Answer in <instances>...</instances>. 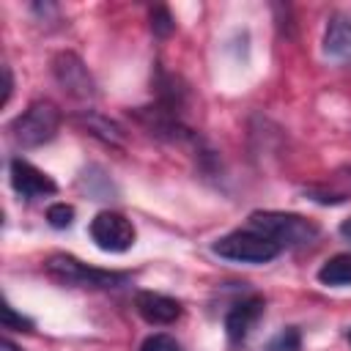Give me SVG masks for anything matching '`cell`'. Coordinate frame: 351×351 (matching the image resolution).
Wrapping results in <instances>:
<instances>
[{
    "mask_svg": "<svg viewBox=\"0 0 351 351\" xmlns=\"http://www.w3.org/2000/svg\"><path fill=\"white\" fill-rule=\"evenodd\" d=\"M250 230L261 233L263 239L282 247H304L318 239V225L302 214L291 211H252Z\"/></svg>",
    "mask_w": 351,
    "mask_h": 351,
    "instance_id": "1",
    "label": "cell"
},
{
    "mask_svg": "<svg viewBox=\"0 0 351 351\" xmlns=\"http://www.w3.org/2000/svg\"><path fill=\"white\" fill-rule=\"evenodd\" d=\"M44 271L69 288H118L129 280L126 271H110V269H96L82 263L80 258L69 255V252H52L44 261Z\"/></svg>",
    "mask_w": 351,
    "mask_h": 351,
    "instance_id": "2",
    "label": "cell"
},
{
    "mask_svg": "<svg viewBox=\"0 0 351 351\" xmlns=\"http://www.w3.org/2000/svg\"><path fill=\"white\" fill-rule=\"evenodd\" d=\"M60 121L63 118H60L58 104H52L49 99H41V101H33L27 110H22L8 123V132L19 148H38L58 134Z\"/></svg>",
    "mask_w": 351,
    "mask_h": 351,
    "instance_id": "3",
    "label": "cell"
},
{
    "mask_svg": "<svg viewBox=\"0 0 351 351\" xmlns=\"http://www.w3.org/2000/svg\"><path fill=\"white\" fill-rule=\"evenodd\" d=\"M211 252L233 263H269L280 255V247L255 230H233L211 244Z\"/></svg>",
    "mask_w": 351,
    "mask_h": 351,
    "instance_id": "4",
    "label": "cell"
},
{
    "mask_svg": "<svg viewBox=\"0 0 351 351\" xmlns=\"http://www.w3.org/2000/svg\"><path fill=\"white\" fill-rule=\"evenodd\" d=\"M52 77L60 85V90L77 101H93L99 93L88 66L82 63V58L77 52H69V49L58 52L52 58Z\"/></svg>",
    "mask_w": 351,
    "mask_h": 351,
    "instance_id": "5",
    "label": "cell"
},
{
    "mask_svg": "<svg viewBox=\"0 0 351 351\" xmlns=\"http://www.w3.org/2000/svg\"><path fill=\"white\" fill-rule=\"evenodd\" d=\"M88 233H90L93 244L104 252H126L137 239V230H134L132 219H126L118 211H99L90 219Z\"/></svg>",
    "mask_w": 351,
    "mask_h": 351,
    "instance_id": "6",
    "label": "cell"
},
{
    "mask_svg": "<svg viewBox=\"0 0 351 351\" xmlns=\"http://www.w3.org/2000/svg\"><path fill=\"white\" fill-rule=\"evenodd\" d=\"M8 176H11V186L14 192L22 197V200H38V197H49L58 192V184L44 173L38 170L36 165L25 162V159H11L8 165Z\"/></svg>",
    "mask_w": 351,
    "mask_h": 351,
    "instance_id": "7",
    "label": "cell"
},
{
    "mask_svg": "<svg viewBox=\"0 0 351 351\" xmlns=\"http://www.w3.org/2000/svg\"><path fill=\"white\" fill-rule=\"evenodd\" d=\"M263 310H266V302H263V296H258V293H255V296H247V299H241V302H236V304L228 310V315H225V335H228L230 346L247 340V335L252 332V326L258 324V318L263 315Z\"/></svg>",
    "mask_w": 351,
    "mask_h": 351,
    "instance_id": "8",
    "label": "cell"
},
{
    "mask_svg": "<svg viewBox=\"0 0 351 351\" xmlns=\"http://www.w3.org/2000/svg\"><path fill=\"white\" fill-rule=\"evenodd\" d=\"M134 310L137 315L151 324V326H167V324H176L181 318V302H176L173 296H165V293H156V291H140L134 296Z\"/></svg>",
    "mask_w": 351,
    "mask_h": 351,
    "instance_id": "9",
    "label": "cell"
},
{
    "mask_svg": "<svg viewBox=\"0 0 351 351\" xmlns=\"http://www.w3.org/2000/svg\"><path fill=\"white\" fill-rule=\"evenodd\" d=\"M71 123H74L77 129H82L85 134L101 140L104 145L123 148V137H126L123 129H121L115 121H110V118H104V115H99V112H93V110H82V112H77V115L71 118Z\"/></svg>",
    "mask_w": 351,
    "mask_h": 351,
    "instance_id": "10",
    "label": "cell"
},
{
    "mask_svg": "<svg viewBox=\"0 0 351 351\" xmlns=\"http://www.w3.org/2000/svg\"><path fill=\"white\" fill-rule=\"evenodd\" d=\"M324 55L335 63H351V19H329L324 33Z\"/></svg>",
    "mask_w": 351,
    "mask_h": 351,
    "instance_id": "11",
    "label": "cell"
},
{
    "mask_svg": "<svg viewBox=\"0 0 351 351\" xmlns=\"http://www.w3.org/2000/svg\"><path fill=\"white\" fill-rule=\"evenodd\" d=\"M318 282H324L329 288L351 285V252H340V255L326 258L318 269Z\"/></svg>",
    "mask_w": 351,
    "mask_h": 351,
    "instance_id": "12",
    "label": "cell"
},
{
    "mask_svg": "<svg viewBox=\"0 0 351 351\" xmlns=\"http://www.w3.org/2000/svg\"><path fill=\"white\" fill-rule=\"evenodd\" d=\"M302 348V335H299V329L296 326H285L282 332H277L271 340H269V346L263 348V351H299Z\"/></svg>",
    "mask_w": 351,
    "mask_h": 351,
    "instance_id": "13",
    "label": "cell"
},
{
    "mask_svg": "<svg viewBox=\"0 0 351 351\" xmlns=\"http://www.w3.org/2000/svg\"><path fill=\"white\" fill-rule=\"evenodd\" d=\"M151 30H154V36H159V38H167V36L176 30V19L170 16V11H167L165 5L151 8Z\"/></svg>",
    "mask_w": 351,
    "mask_h": 351,
    "instance_id": "14",
    "label": "cell"
},
{
    "mask_svg": "<svg viewBox=\"0 0 351 351\" xmlns=\"http://www.w3.org/2000/svg\"><path fill=\"white\" fill-rule=\"evenodd\" d=\"M47 222L52 228H58V230L71 228V222H74V206H69V203H52L47 208Z\"/></svg>",
    "mask_w": 351,
    "mask_h": 351,
    "instance_id": "15",
    "label": "cell"
},
{
    "mask_svg": "<svg viewBox=\"0 0 351 351\" xmlns=\"http://www.w3.org/2000/svg\"><path fill=\"white\" fill-rule=\"evenodd\" d=\"M3 329H14V332H33V321L25 318L22 313H16L8 302L3 304Z\"/></svg>",
    "mask_w": 351,
    "mask_h": 351,
    "instance_id": "16",
    "label": "cell"
},
{
    "mask_svg": "<svg viewBox=\"0 0 351 351\" xmlns=\"http://www.w3.org/2000/svg\"><path fill=\"white\" fill-rule=\"evenodd\" d=\"M140 351H184L178 343H176V337H170V335H151V337H145L143 340V346H140Z\"/></svg>",
    "mask_w": 351,
    "mask_h": 351,
    "instance_id": "17",
    "label": "cell"
},
{
    "mask_svg": "<svg viewBox=\"0 0 351 351\" xmlns=\"http://www.w3.org/2000/svg\"><path fill=\"white\" fill-rule=\"evenodd\" d=\"M11 90H14L11 69H8V66H3V104H8V99H11Z\"/></svg>",
    "mask_w": 351,
    "mask_h": 351,
    "instance_id": "18",
    "label": "cell"
},
{
    "mask_svg": "<svg viewBox=\"0 0 351 351\" xmlns=\"http://www.w3.org/2000/svg\"><path fill=\"white\" fill-rule=\"evenodd\" d=\"M340 236H343V239H346V241H351V217H348V219H343V222H340Z\"/></svg>",
    "mask_w": 351,
    "mask_h": 351,
    "instance_id": "19",
    "label": "cell"
},
{
    "mask_svg": "<svg viewBox=\"0 0 351 351\" xmlns=\"http://www.w3.org/2000/svg\"><path fill=\"white\" fill-rule=\"evenodd\" d=\"M0 351H22V348H19L16 343H11L8 337H3V340H0Z\"/></svg>",
    "mask_w": 351,
    "mask_h": 351,
    "instance_id": "20",
    "label": "cell"
},
{
    "mask_svg": "<svg viewBox=\"0 0 351 351\" xmlns=\"http://www.w3.org/2000/svg\"><path fill=\"white\" fill-rule=\"evenodd\" d=\"M346 337H348V343H351V329H348V335H346Z\"/></svg>",
    "mask_w": 351,
    "mask_h": 351,
    "instance_id": "21",
    "label": "cell"
}]
</instances>
